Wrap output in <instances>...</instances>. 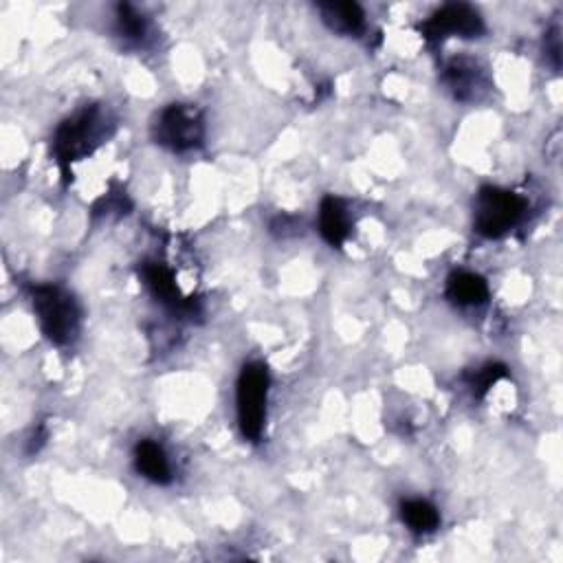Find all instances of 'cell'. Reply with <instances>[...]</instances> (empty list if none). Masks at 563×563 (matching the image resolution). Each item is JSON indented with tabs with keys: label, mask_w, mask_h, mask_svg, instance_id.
<instances>
[{
	"label": "cell",
	"mask_w": 563,
	"mask_h": 563,
	"mask_svg": "<svg viewBox=\"0 0 563 563\" xmlns=\"http://www.w3.org/2000/svg\"><path fill=\"white\" fill-rule=\"evenodd\" d=\"M504 374H506V368L502 366V363H487V366L473 370L467 377V383H469L473 396L482 399V396L487 394L493 385L504 377Z\"/></svg>",
	"instance_id": "obj_15"
},
{
	"label": "cell",
	"mask_w": 563,
	"mask_h": 563,
	"mask_svg": "<svg viewBox=\"0 0 563 563\" xmlns=\"http://www.w3.org/2000/svg\"><path fill=\"white\" fill-rule=\"evenodd\" d=\"M31 306L38 315L42 333L55 346H66L75 339L80 328V308H77L73 295L60 286H33Z\"/></svg>",
	"instance_id": "obj_2"
},
{
	"label": "cell",
	"mask_w": 563,
	"mask_h": 563,
	"mask_svg": "<svg viewBox=\"0 0 563 563\" xmlns=\"http://www.w3.org/2000/svg\"><path fill=\"white\" fill-rule=\"evenodd\" d=\"M447 297L458 306H480L489 300V286L480 275L460 271L447 280Z\"/></svg>",
	"instance_id": "obj_10"
},
{
	"label": "cell",
	"mask_w": 563,
	"mask_h": 563,
	"mask_svg": "<svg viewBox=\"0 0 563 563\" xmlns=\"http://www.w3.org/2000/svg\"><path fill=\"white\" fill-rule=\"evenodd\" d=\"M141 278L146 282L150 293L165 306H170L172 311L179 313H194V302L190 297H183L179 286L174 282L172 271L161 262H143Z\"/></svg>",
	"instance_id": "obj_7"
},
{
	"label": "cell",
	"mask_w": 563,
	"mask_h": 563,
	"mask_svg": "<svg viewBox=\"0 0 563 563\" xmlns=\"http://www.w3.org/2000/svg\"><path fill=\"white\" fill-rule=\"evenodd\" d=\"M403 522L410 526L414 533H432L440 524V515L434 504L425 500H407L401 504Z\"/></svg>",
	"instance_id": "obj_13"
},
{
	"label": "cell",
	"mask_w": 563,
	"mask_h": 563,
	"mask_svg": "<svg viewBox=\"0 0 563 563\" xmlns=\"http://www.w3.org/2000/svg\"><path fill=\"white\" fill-rule=\"evenodd\" d=\"M319 11L330 29L346 36H357L366 25V14L357 3H322Z\"/></svg>",
	"instance_id": "obj_11"
},
{
	"label": "cell",
	"mask_w": 563,
	"mask_h": 563,
	"mask_svg": "<svg viewBox=\"0 0 563 563\" xmlns=\"http://www.w3.org/2000/svg\"><path fill=\"white\" fill-rule=\"evenodd\" d=\"M117 33L124 40L141 42L148 33V22L135 7L124 3L117 7Z\"/></svg>",
	"instance_id": "obj_14"
},
{
	"label": "cell",
	"mask_w": 563,
	"mask_h": 563,
	"mask_svg": "<svg viewBox=\"0 0 563 563\" xmlns=\"http://www.w3.org/2000/svg\"><path fill=\"white\" fill-rule=\"evenodd\" d=\"M135 465L143 478H148L154 484H168L172 480L170 460L165 456L161 445L152 440H141L135 449Z\"/></svg>",
	"instance_id": "obj_9"
},
{
	"label": "cell",
	"mask_w": 563,
	"mask_h": 563,
	"mask_svg": "<svg viewBox=\"0 0 563 563\" xmlns=\"http://www.w3.org/2000/svg\"><path fill=\"white\" fill-rule=\"evenodd\" d=\"M154 139L172 152L194 150L205 139L203 113L190 104H172L154 124Z\"/></svg>",
	"instance_id": "obj_5"
},
{
	"label": "cell",
	"mask_w": 563,
	"mask_h": 563,
	"mask_svg": "<svg viewBox=\"0 0 563 563\" xmlns=\"http://www.w3.org/2000/svg\"><path fill=\"white\" fill-rule=\"evenodd\" d=\"M267 394H269V372L262 363H247L240 372L236 405L238 423L245 438L258 443L267 418Z\"/></svg>",
	"instance_id": "obj_4"
},
{
	"label": "cell",
	"mask_w": 563,
	"mask_h": 563,
	"mask_svg": "<svg viewBox=\"0 0 563 563\" xmlns=\"http://www.w3.org/2000/svg\"><path fill=\"white\" fill-rule=\"evenodd\" d=\"M526 212V201L515 192L502 187H482L476 198L473 223L484 238H502L520 223Z\"/></svg>",
	"instance_id": "obj_3"
},
{
	"label": "cell",
	"mask_w": 563,
	"mask_h": 563,
	"mask_svg": "<svg viewBox=\"0 0 563 563\" xmlns=\"http://www.w3.org/2000/svg\"><path fill=\"white\" fill-rule=\"evenodd\" d=\"M319 231L330 247H341L350 236V214L337 196H326L319 205Z\"/></svg>",
	"instance_id": "obj_8"
},
{
	"label": "cell",
	"mask_w": 563,
	"mask_h": 563,
	"mask_svg": "<svg viewBox=\"0 0 563 563\" xmlns=\"http://www.w3.org/2000/svg\"><path fill=\"white\" fill-rule=\"evenodd\" d=\"M271 229L275 231V234H280V236H289V231L291 229H297V220L291 218V216H280L275 223L271 225ZM293 234V231H291Z\"/></svg>",
	"instance_id": "obj_16"
},
{
	"label": "cell",
	"mask_w": 563,
	"mask_h": 563,
	"mask_svg": "<svg viewBox=\"0 0 563 563\" xmlns=\"http://www.w3.org/2000/svg\"><path fill=\"white\" fill-rule=\"evenodd\" d=\"M110 124L108 115L99 106L84 108L60 124L53 137V152L58 159L64 179H69V168L73 161H80L91 154L99 143L108 137Z\"/></svg>",
	"instance_id": "obj_1"
},
{
	"label": "cell",
	"mask_w": 563,
	"mask_h": 563,
	"mask_svg": "<svg viewBox=\"0 0 563 563\" xmlns=\"http://www.w3.org/2000/svg\"><path fill=\"white\" fill-rule=\"evenodd\" d=\"M484 31L482 16L471 5H445L421 25V33L432 42H443L447 38H478Z\"/></svg>",
	"instance_id": "obj_6"
},
{
	"label": "cell",
	"mask_w": 563,
	"mask_h": 563,
	"mask_svg": "<svg viewBox=\"0 0 563 563\" xmlns=\"http://www.w3.org/2000/svg\"><path fill=\"white\" fill-rule=\"evenodd\" d=\"M445 82L458 99H471L480 88V71L469 60H454L445 69Z\"/></svg>",
	"instance_id": "obj_12"
}]
</instances>
